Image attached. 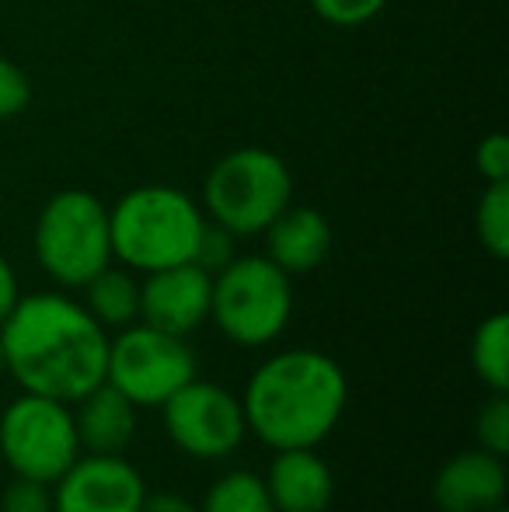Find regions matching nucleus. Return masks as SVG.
Segmentation results:
<instances>
[{
    "mask_svg": "<svg viewBox=\"0 0 509 512\" xmlns=\"http://www.w3.org/2000/svg\"><path fill=\"white\" fill-rule=\"evenodd\" d=\"M492 512H506V506H503V509H492Z\"/></svg>",
    "mask_w": 509,
    "mask_h": 512,
    "instance_id": "nucleus-29",
    "label": "nucleus"
},
{
    "mask_svg": "<svg viewBox=\"0 0 509 512\" xmlns=\"http://www.w3.org/2000/svg\"><path fill=\"white\" fill-rule=\"evenodd\" d=\"M0 349L7 377L28 394L74 405L105 384L109 331L63 293L18 297L0 324Z\"/></svg>",
    "mask_w": 509,
    "mask_h": 512,
    "instance_id": "nucleus-1",
    "label": "nucleus"
},
{
    "mask_svg": "<svg viewBox=\"0 0 509 512\" xmlns=\"http://www.w3.org/2000/svg\"><path fill=\"white\" fill-rule=\"evenodd\" d=\"M32 102V81L18 63L0 56V122L21 115Z\"/></svg>",
    "mask_w": 509,
    "mask_h": 512,
    "instance_id": "nucleus-23",
    "label": "nucleus"
},
{
    "mask_svg": "<svg viewBox=\"0 0 509 512\" xmlns=\"http://www.w3.org/2000/svg\"><path fill=\"white\" fill-rule=\"evenodd\" d=\"M157 411L168 439L192 460H224L238 453L248 436L241 398L213 380L192 377Z\"/></svg>",
    "mask_w": 509,
    "mask_h": 512,
    "instance_id": "nucleus-9",
    "label": "nucleus"
},
{
    "mask_svg": "<svg viewBox=\"0 0 509 512\" xmlns=\"http://www.w3.org/2000/svg\"><path fill=\"white\" fill-rule=\"evenodd\" d=\"M7 377V366H4V349H0V380Z\"/></svg>",
    "mask_w": 509,
    "mask_h": 512,
    "instance_id": "nucleus-28",
    "label": "nucleus"
},
{
    "mask_svg": "<svg viewBox=\"0 0 509 512\" xmlns=\"http://www.w3.org/2000/svg\"><path fill=\"white\" fill-rule=\"evenodd\" d=\"M213 276L196 262L168 265V269L143 272L140 283V321L154 324L171 335L189 338L210 321Z\"/></svg>",
    "mask_w": 509,
    "mask_h": 512,
    "instance_id": "nucleus-11",
    "label": "nucleus"
},
{
    "mask_svg": "<svg viewBox=\"0 0 509 512\" xmlns=\"http://www.w3.org/2000/svg\"><path fill=\"white\" fill-rule=\"evenodd\" d=\"M478 175L485 182H509V140L506 133H489L478 143Z\"/></svg>",
    "mask_w": 509,
    "mask_h": 512,
    "instance_id": "nucleus-25",
    "label": "nucleus"
},
{
    "mask_svg": "<svg viewBox=\"0 0 509 512\" xmlns=\"http://www.w3.org/2000/svg\"><path fill=\"white\" fill-rule=\"evenodd\" d=\"M509 471L506 457L482 450H461L433 478V502L440 512H492L506 506Z\"/></svg>",
    "mask_w": 509,
    "mask_h": 512,
    "instance_id": "nucleus-12",
    "label": "nucleus"
},
{
    "mask_svg": "<svg viewBox=\"0 0 509 512\" xmlns=\"http://www.w3.org/2000/svg\"><path fill=\"white\" fill-rule=\"evenodd\" d=\"M0 512H53V485L14 474L0 492Z\"/></svg>",
    "mask_w": 509,
    "mask_h": 512,
    "instance_id": "nucleus-21",
    "label": "nucleus"
},
{
    "mask_svg": "<svg viewBox=\"0 0 509 512\" xmlns=\"http://www.w3.org/2000/svg\"><path fill=\"white\" fill-rule=\"evenodd\" d=\"M35 258L63 290H81L112 262L109 209L84 189H63L35 220Z\"/></svg>",
    "mask_w": 509,
    "mask_h": 512,
    "instance_id": "nucleus-6",
    "label": "nucleus"
},
{
    "mask_svg": "<svg viewBox=\"0 0 509 512\" xmlns=\"http://www.w3.org/2000/svg\"><path fill=\"white\" fill-rule=\"evenodd\" d=\"M18 297H21L18 276H14L11 262H7V258L0 255V324H4V317L14 310V304H18Z\"/></svg>",
    "mask_w": 509,
    "mask_h": 512,
    "instance_id": "nucleus-27",
    "label": "nucleus"
},
{
    "mask_svg": "<svg viewBox=\"0 0 509 512\" xmlns=\"http://www.w3.org/2000/svg\"><path fill=\"white\" fill-rule=\"evenodd\" d=\"M265 234V258L276 262L286 276H304L318 269L332 251V227L325 213L311 206H286Z\"/></svg>",
    "mask_w": 509,
    "mask_h": 512,
    "instance_id": "nucleus-14",
    "label": "nucleus"
},
{
    "mask_svg": "<svg viewBox=\"0 0 509 512\" xmlns=\"http://www.w3.org/2000/svg\"><path fill=\"white\" fill-rule=\"evenodd\" d=\"M293 276L265 255H234L213 272L210 321L227 342L265 349L286 331L293 314Z\"/></svg>",
    "mask_w": 509,
    "mask_h": 512,
    "instance_id": "nucleus-4",
    "label": "nucleus"
},
{
    "mask_svg": "<svg viewBox=\"0 0 509 512\" xmlns=\"http://www.w3.org/2000/svg\"><path fill=\"white\" fill-rule=\"evenodd\" d=\"M248 432L272 453L321 446L346 415L349 380L328 352L286 349L262 359L252 370L245 391Z\"/></svg>",
    "mask_w": 509,
    "mask_h": 512,
    "instance_id": "nucleus-2",
    "label": "nucleus"
},
{
    "mask_svg": "<svg viewBox=\"0 0 509 512\" xmlns=\"http://www.w3.org/2000/svg\"><path fill=\"white\" fill-rule=\"evenodd\" d=\"M231 258H234V234H231V230H224V227H217V223L210 220L203 227V234H199V244H196V255H192V262L213 276V272L224 269Z\"/></svg>",
    "mask_w": 509,
    "mask_h": 512,
    "instance_id": "nucleus-24",
    "label": "nucleus"
},
{
    "mask_svg": "<svg viewBox=\"0 0 509 512\" xmlns=\"http://www.w3.org/2000/svg\"><path fill=\"white\" fill-rule=\"evenodd\" d=\"M74 425L84 453H126L136 436V408L112 384H98L74 401Z\"/></svg>",
    "mask_w": 509,
    "mask_h": 512,
    "instance_id": "nucleus-15",
    "label": "nucleus"
},
{
    "mask_svg": "<svg viewBox=\"0 0 509 512\" xmlns=\"http://www.w3.org/2000/svg\"><path fill=\"white\" fill-rule=\"evenodd\" d=\"M262 481L276 512H325L335 499V474L318 446L276 450Z\"/></svg>",
    "mask_w": 509,
    "mask_h": 512,
    "instance_id": "nucleus-13",
    "label": "nucleus"
},
{
    "mask_svg": "<svg viewBox=\"0 0 509 512\" xmlns=\"http://www.w3.org/2000/svg\"><path fill=\"white\" fill-rule=\"evenodd\" d=\"M471 370L489 391L509 394V314L496 310L471 335Z\"/></svg>",
    "mask_w": 509,
    "mask_h": 512,
    "instance_id": "nucleus-17",
    "label": "nucleus"
},
{
    "mask_svg": "<svg viewBox=\"0 0 509 512\" xmlns=\"http://www.w3.org/2000/svg\"><path fill=\"white\" fill-rule=\"evenodd\" d=\"M206 220L189 192L175 185H140L109 209L112 258L133 272L192 262Z\"/></svg>",
    "mask_w": 509,
    "mask_h": 512,
    "instance_id": "nucleus-3",
    "label": "nucleus"
},
{
    "mask_svg": "<svg viewBox=\"0 0 509 512\" xmlns=\"http://www.w3.org/2000/svg\"><path fill=\"white\" fill-rule=\"evenodd\" d=\"M192 377H199V363L182 335L143 321H133L109 335L105 384L116 387L136 408H161Z\"/></svg>",
    "mask_w": 509,
    "mask_h": 512,
    "instance_id": "nucleus-7",
    "label": "nucleus"
},
{
    "mask_svg": "<svg viewBox=\"0 0 509 512\" xmlns=\"http://www.w3.org/2000/svg\"><path fill=\"white\" fill-rule=\"evenodd\" d=\"M140 512H199V506L178 492H147Z\"/></svg>",
    "mask_w": 509,
    "mask_h": 512,
    "instance_id": "nucleus-26",
    "label": "nucleus"
},
{
    "mask_svg": "<svg viewBox=\"0 0 509 512\" xmlns=\"http://www.w3.org/2000/svg\"><path fill=\"white\" fill-rule=\"evenodd\" d=\"M147 481L126 453H81L53 481V512H140Z\"/></svg>",
    "mask_w": 509,
    "mask_h": 512,
    "instance_id": "nucleus-10",
    "label": "nucleus"
},
{
    "mask_svg": "<svg viewBox=\"0 0 509 512\" xmlns=\"http://www.w3.org/2000/svg\"><path fill=\"white\" fill-rule=\"evenodd\" d=\"M199 512H276L255 471H227L206 488Z\"/></svg>",
    "mask_w": 509,
    "mask_h": 512,
    "instance_id": "nucleus-18",
    "label": "nucleus"
},
{
    "mask_svg": "<svg viewBox=\"0 0 509 512\" xmlns=\"http://www.w3.org/2000/svg\"><path fill=\"white\" fill-rule=\"evenodd\" d=\"M88 314L102 324L105 331H119L126 324L140 321V279L133 276V269L126 265H105L102 272L88 279L81 286Z\"/></svg>",
    "mask_w": 509,
    "mask_h": 512,
    "instance_id": "nucleus-16",
    "label": "nucleus"
},
{
    "mask_svg": "<svg viewBox=\"0 0 509 512\" xmlns=\"http://www.w3.org/2000/svg\"><path fill=\"white\" fill-rule=\"evenodd\" d=\"M475 439L482 450L509 457V394L489 391L475 415Z\"/></svg>",
    "mask_w": 509,
    "mask_h": 512,
    "instance_id": "nucleus-20",
    "label": "nucleus"
},
{
    "mask_svg": "<svg viewBox=\"0 0 509 512\" xmlns=\"http://www.w3.org/2000/svg\"><path fill=\"white\" fill-rule=\"evenodd\" d=\"M293 199V175L286 161L262 147H238L224 154L206 175L203 203L217 227L234 237L262 234Z\"/></svg>",
    "mask_w": 509,
    "mask_h": 512,
    "instance_id": "nucleus-5",
    "label": "nucleus"
},
{
    "mask_svg": "<svg viewBox=\"0 0 509 512\" xmlns=\"http://www.w3.org/2000/svg\"><path fill=\"white\" fill-rule=\"evenodd\" d=\"M478 241L496 262L509 258V182H489L475 209Z\"/></svg>",
    "mask_w": 509,
    "mask_h": 512,
    "instance_id": "nucleus-19",
    "label": "nucleus"
},
{
    "mask_svg": "<svg viewBox=\"0 0 509 512\" xmlns=\"http://www.w3.org/2000/svg\"><path fill=\"white\" fill-rule=\"evenodd\" d=\"M81 453L74 408L63 401L21 391L0 411V464L18 478L53 485Z\"/></svg>",
    "mask_w": 509,
    "mask_h": 512,
    "instance_id": "nucleus-8",
    "label": "nucleus"
},
{
    "mask_svg": "<svg viewBox=\"0 0 509 512\" xmlns=\"http://www.w3.org/2000/svg\"><path fill=\"white\" fill-rule=\"evenodd\" d=\"M311 7L328 25L356 28V25H367L370 18H377L387 7V0H311Z\"/></svg>",
    "mask_w": 509,
    "mask_h": 512,
    "instance_id": "nucleus-22",
    "label": "nucleus"
}]
</instances>
